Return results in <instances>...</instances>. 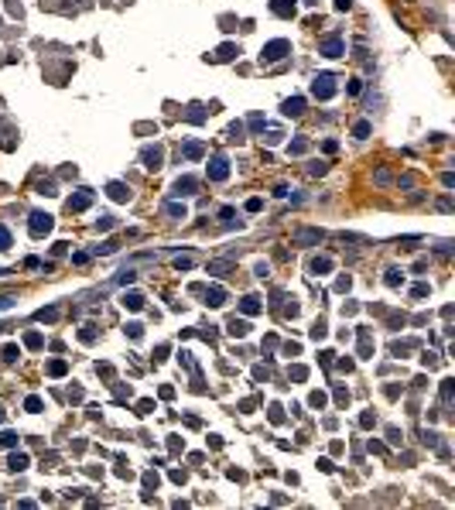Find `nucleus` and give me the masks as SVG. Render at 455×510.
Returning <instances> with one entry per match:
<instances>
[{
  "instance_id": "1",
  "label": "nucleus",
  "mask_w": 455,
  "mask_h": 510,
  "mask_svg": "<svg viewBox=\"0 0 455 510\" xmlns=\"http://www.w3.org/2000/svg\"><path fill=\"white\" fill-rule=\"evenodd\" d=\"M284 55H291V41L287 38H274L264 45V52H260V62H277L284 59Z\"/></svg>"
},
{
  "instance_id": "2",
  "label": "nucleus",
  "mask_w": 455,
  "mask_h": 510,
  "mask_svg": "<svg viewBox=\"0 0 455 510\" xmlns=\"http://www.w3.org/2000/svg\"><path fill=\"white\" fill-rule=\"evenodd\" d=\"M332 93H336V76H332V72H322V76L312 79V96L329 99Z\"/></svg>"
},
{
  "instance_id": "3",
  "label": "nucleus",
  "mask_w": 455,
  "mask_h": 510,
  "mask_svg": "<svg viewBox=\"0 0 455 510\" xmlns=\"http://www.w3.org/2000/svg\"><path fill=\"white\" fill-rule=\"evenodd\" d=\"M52 226H55V216H48V213H31V223H28L31 236H45V233H52Z\"/></svg>"
},
{
  "instance_id": "4",
  "label": "nucleus",
  "mask_w": 455,
  "mask_h": 510,
  "mask_svg": "<svg viewBox=\"0 0 455 510\" xmlns=\"http://www.w3.org/2000/svg\"><path fill=\"white\" fill-rule=\"evenodd\" d=\"M140 161H144V168H147V172H158V168H161V161H165V151H161L158 144H147V147L140 151Z\"/></svg>"
},
{
  "instance_id": "5",
  "label": "nucleus",
  "mask_w": 455,
  "mask_h": 510,
  "mask_svg": "<svg viewBox=\"0 0 455 510\" xmlns=\"http://www.w3.org/2000/svg\"><path fill=\"white\" fill-rule=\"evenodd\" d=\"M209 178H212V182H226L229 178V161L223 154L209 157Z\"/></svg>"
},
{
  "instance_id": "6",
  "label": "nucleus",
  "mask_w": 455,
  "mask_h": 510,
  "mask_svg": "<svg viewBox=\"0 0 455 510\" xmlns=\"http://www.w3.org/2000/svg\"><path fill=\"white\" fill-rule=\"evenodd\" d=\"M89 202H93V192H89V189H76V192L69 196V202H65V209H69V213H82Z\"/></svg>"
},
{
  "instance_id": "7",
  "label": "nucleus",
  "mask_w": 455,
  "mask_h": 510,
  "mask_svg": "<svg viewBox=\"0 0 455 510\" xmlns=\"http://www.w3.org/2000/svg\"><path fill=\"white\" fill-rule=\"evenodd\" d=\"M319 52H322L325 59H339V55H346V45H342V38H336V35H332V38L322 41V48H319Z\"/></svg>"
},
{
  "instance_id": "8",
  "label": "nucleus",
  "mask_w": 455,
  "mask_h": 510,
  "mask_svg": "<svg viewBox=\"0 0 455 510\" xmlns=\"http://www.w3.org/2000/svg\"><path fill=\"white\" fill-rule=\"evenodd\" d=\"M195 189H199V178H192V175H185V178H178L175 182V196H195Z\"/></svg>"
},
{
  "instance_id": "9",
  "label": "nucleus",
  "mask_w": 455,
  "mask_h": 510,
  "mask_svg": "<svg viewBox=\"0 0 455 510\" xmlns=\"http://www.w3.org/2000/svg\"><path fill=\"white\" fill-rule=\"evenodd\" d=\"M294 243H298V247H308V243H322V230H298V233H294Z\"/></svg>"
},
{
  "instance_id": "10",
  "label": "nucleus",
  "mask_w": 455,
  "mask_h": 510,
  "mask_svg": "<svg viewBox=\"0 0 455 510\" xmlns=\"http://www.w3.org/2000/svg\"><path fill=\"white\" fill-rule=\"evenodd\" d=\"M106 192H110V199H113V202H127V199H130V189H127L123 182H110V185H106Z\"/></svg>"
},
{
  "instance_id": "11",
  "label": "nucleus",
  "mask_w": 455,
  "mask_h": 510,
  "mask_svg": "<svg viewBox=\"0 0 455 510\" xmlns=\"http://www.w3.org/2000/svg\"><path fill=\"white\" fill-rule=\"evenodd\" d=\"M294 4H298V0H270V11H274L277 18H291V14H294Z\"/></svg>"
},
{
  "instance_id": "12",
  "label": "nucleus",
  "mask_w": 455,
  "mask_h": 510,
  "mask_svg": "<svg viewBox=\"0 0 455 510\" xmlns=\"http://www.w3.org/2000/svg\"><path fill=\"white\" fill-rule=\"evenodd\" d=\"M240 312H243V315H257V312H264V305H260L257 294H247V298L240 301Z\"/></svg>"
},
{
  "instance_id": "13",
  "label": "nucleus",
  "mask_w": 455,
  "mask_h": 510,
  "mask_svg": "<svg viewBox=\"0 0 455 510\" xmlns=\"http://www.w3.org/2000/svg\"><path fill=\"white\" fill-rule=\"evenodd\" d=\"M301 113H305V99L301 96L284 99V117H301Z\"/></svg>"
},
{
  "instance_id": "14",
  "label": "nucleus",
  "mask_w": 455,
  "mask_h": 510,
  "mask_svg": "<svg viewBox=\"0 0 455 510\" xmlns=\"http://www.w3.org/2000/svg\"><path fill=\"white\" fill-rule=\"evenodd\" d=\"M206 301L212 305V308H219V305H226V291H223L219 284H212V288L206 291Z\"/></svg>"
},
{
  "instance_id": "15",
  "label": "nucleus",
  "mask_w": 455,
  "mask_h": 510,
  "mask_svg": "<svg viewBox=\"0 0 455 510\" xmlns=\"http://www.w3.org/2000/svg\"><path fill=\"white\" fill-rule=\"evenodd\" d=\"M123 308L140 312V308H144V294H140V291H127V294H123Z\"/></svg>"
},
{
  "instance_id": "16",
  "label": "nucleus",
  "mask_w": 455,
  "mask_h": 510,
  "mask_svg": "<svg viewBox=\"0 0 455 510\" xmlns=\"http://www.w3.org/2000/svg\"><path fill=\"white\" fill-rule=\"evenodd\" d=\"M7 469H11V472H24V469H28V455H24V452H14V455L7 459Z\"/></svg>"
},
{
  "instance_id": "17",
  "label": "nucleus",
  "mask_w": 455,
  "mask_h": 510,
  "mask_svg": "<svg viewBox=\"0 0 455 510\" xmlns=\"http://www.w3.org/2000/svg\"><path fill=\"white\" fill-rule=\"evenodd\" d=\"M229 335H236V339H243V335L250 332V325L243 322V318H229V329H226Z\"/></svg>"
},
{
  "instance_id": "18",
  "label": "nucleus",
  "mask_w": 455,
  "mask_h": 510,
  "mask_svg": "<svg viewBox=\"0 0 455 510\" xmlns=\"http://www.w3.org/2000/svg\"><path fill=\"white\" fill-rule=\"evenodd\" d=\"M236 55H240V48H236V45H223L212 59H216V62H229V59H236Z\"/></svg>"
},
{
  "instance_id": "19",
  "label": "nucleus",
  "mask_w": 455,
  "mask_h": 510,
  "mask_svg": "<svg viewBox=\"0 0 455 510\" xmlns=\"http://www.w3.org/2000/svg\"><path fill=\"white\" fill-rule=\"evenodd\" d=\"M35 318H38V322H55V318H58V305H48V308H38V312H35Z\"/></svg>"
},
{
  "instance_id": "20",
  "label": "nucleus",
  "mask_w": 455,
  "mask_h": 510,
  "mask_svg": "<svg viewBox=\"0 0 455 510\" xmlns=\"http://www.w3.org/2000/svg\"><path fill=\"white\" fill-rule=\"evenodd\" d=\"M165 213H168L171 219H185L189 213H185V206L182 202H165Z\"/></svg>"
},
{
  "instance_id": "21",
  "label": "nucleus",
  "mask_w": 455,
  "mask_h": 510,
  "mask_svg": "<svg viewBox=\"0 0 455 510\" xmlns=\"http://www.w3.org/2000/svg\"><path fill=\"white\" fill-rule=\"evenodd\" d=\"M202 151H206V147H202L199 140H189V144H185V157H189V161H199Z\"/></svg>"
},
{
  "instance_id": "22",
  "label": "nucleus",
  "mask_w": 455,
  "mask_h": 510,
  "mask_svg": "<svg viewBox=\"0 0 455 510\" xmlns=\"http://www.w3.org/2000/svg\"><path fill=\"white\" fill-rule=\"evenodd\" d=\"M325 271H332V260L329 257H315L312 260V274H325Z\"/></svg>"
},
{
  "instance_id": "23",
  "label": "nucleus",
  "mask_w": 455,
  "mask_h": 510,
  "mask_svg": "<svg viewBox=\"0 0 455 510\" xmlns=\"http://www.w3.org/2000/svg\"><path fill=\"white\" fill-rule=\"evenodd\" d=\"M18 356H21V350H18V346H14V343L0 350V360H4V363H18Z\"/></svg>"
},
{
  "instance_id": "24",
  "label": "nucleus",
  "mask_w": 455,
  "mask_h": 510,
  "mask_svg": "<svg viewBox=\"0 0 455 510\" xmlns=\"http://www.w3.org/2000/svg\"><path fill=\"white\" fill-rule=\"evenodd\" d=\"M65 370H69L65 360H52V363H48V373H52V377H65Z\"/></svg>"
},
{
  "instance_id": "25",
  "label": "nucleus",
  "mask_w": 455,
  "mask_h": 510,
  "mask_svg": "<svg viewBox=\"0 0 455 510\" xmlns=\"http://www.w3.org/2000/svg\"><path fill=\"white\" fill-rule=\"evenodd\" d=\"M0 445H4V449H14V445H18V432H11V428L0 432Z\"/></svg>"
},
{
  "instance_id": "26",
  "label": "nucleus",
  "mask_w": 455,
  "mask_h": 510,
  "mask_svg": "<svg viewBox=\"0 0 455 510\" xmlns=\"http://www.w3.org/2000/svg\"><path fill=\"white\" fill-rule=\"evenodd\" d=\"M24 411L38 414V411H41V397H35V394H31V397H28V401H24Z\"/></svg>"
},
{
  "instance_id": "27",
  "label": "nucleus",
  "mask_w": 455,
  "mask_h": 510,
  "mask_svg": "<svg viewBox=\"0 0 455 510\" xmlns=\"http://www.w3.org/2000/svg\"><path fill=\"white\" fill-rule=\"evenodd\" d=\"M353 137H370V123H366V120H360V123H356V127H353Z\"/></svg>"
},
{
  "instance_id": "28",
  "label": "nucleus",
  "mask_w": 455,
  "mask_h": 510,
  "mask_svg": "<svg viewBox=\"0 0 455 510\" xmlns=\"http://www.w3.org/2000/svg\"><path fill=\"white\" fill-rule=\"evenodd\" d=\"M123 332L130 335V339H140V335H144V325H140V322H130V325H127Z\"/></svg>"
},
{
  "instance_id": "29",
  "label": "nucleus",
  "mask_w": 455,
  "mask_h": 510,
  "mask_svg": "<svg viewBox=\"0 0 455 510\" xmlns=\"http://www.w3.org/2000/svg\"><path fill=\"white\" fill-rule=\"evenodd\" d=\"M229 267H233L229 260H212V264H209V271H212V274H223V271H229Z\"/></svg>"
},
{
  "instance_id": "30",
  "label": "nucleus",
  "mask_w": 455,
  "mask_h": 510,
  "mask_svg": "<svg viewBox=\"0 0 455 510\" xmlns=\"http://www.w3.org/2000/svg\"><path fill=\"white\" fill-rule=\"evenodd\" d=\"M14 301H18V294H0V312L14 308Z\"/></svg>"
},
{
  "instance_id": "31",
  "label": "nucleus",
  "mask_w": 455,
  "mask_h": 510,
  "mask_svg": "<svg viewBox=\"0 0 455 510\" xmlns=\"http://www.w3.org/2000/svg\"><path fill=\"white\" fill-rule=\"evenodd\" d=\"M383 281H387L390 288H397L400 281H404V274H400V271H387V277H383Z\"/></svg>"
},
{
  "instance_id": "32",
  "label": "nucleus",
  "mask_w": 455,
  "mask_h": 510,
  "mask_svg": "<svg viewBox=\"0 0 455 510\" xmlns=\"http://www.w3.org/2000/svg\"><path fill=\"white\" fill-rule=\"evenodd\" d=\"M308 404H312V408H325V394H322V391H315L312 397H308Z\"/></svg>"
},
{
  "instance_id": "33",
  "label": "nucleus",
  "mask_w": 455,
  "mask_h": 510,
  "mask_svg": "<svg viewBox=\"0 0 455 510\" xmlns=\"http://www.w3.org/2000/svg\"><path fill=\"white\" fill-rule=\"evenodd\" d=\"M24 343H28L31 350H41V335L38 332H28V335H24Z\"/></svg>"
},
{
  "instance_id": "34",
  "label": "nucleus",
  "mask_w": 455,
  "mask_h": 510,
  "mask_svg": "<svg viewBox=\"0 0 455 510\" xmlns=\"http://www.w3.org/2000/svg\"><path fill=\"white\" fill-rule=\"evenodd\" d=\"M7 247H11V230L0 226V250H7Z\"/></svg>"
},
{
  "instance_id": "35",
  "label": "nucleus",
  "mask_w": 455,
  "mask_h": 510,
  "mask_svg": "<svg viewBox=\"0 0 455 510\" xmlns=\"http://www.w3.org/2000/svg\"><path fill=\"white\" fill-rule=\"evenodd\" d=\"M229 140H243V123H233L229 127Z\"/></svg>"
},
{
  "instance_id": "36",
  "label": "nucleus",
  "mask_w": 455,
  "mask_h": 510,
  "mask_svg": "<svg viewBox=\"0 0 455 510\" xmlns=\"http://www.w3.org/2000/svg\"><path fill=\"white\" fill-rule=\"evenodd\" d=\"M175 267H178V271H189V267H192V257H189V254H185V257H175Z\"/></svg>"
},
{
  "instance_id": "37",
  "label": "nucleus",
  "mask_w": 455,
  "mask_h": 510,
  "mask_svg": "<svg viewBox=\"0 0 455 510\" xmlns=\"http://www.w3.org/2000/svg\"><path fill=\"white\" fill-rule=\"evenodd\" d=\"M133 277H137V274H133V271H120V277H116V281H120V284L127 288V284H133Z\"/></svg>"
},
{
  "instance_id": "38",
  "label": "nucleus",
  "mask_w": 455,
  "mask_h": 510,
  "mask_svg": "<svg viewBox=\"0 0 455 510\" xmlns=\"http://www.w3.org/2000/svg\"><path fill=\"white\" fill-rule=\"evenodd\" d=\"M79 339H82V343H93V339H96V332H93V325H86V329H82V332H79Z\"/></svg>"
},
{
  "instance_id": "39",
  "label": "nucleus",
  "mask_w": 455,
  "mask_h": 510,
  "mask_svg": "<svg viewBox=\"0 0 455 510\" xmlns=\"http://www.w3.org/2000/svg\"><path fill=\"white\" fill-rule=\"evenodd\" d=\"M305 377H308L305 367H291V380H305Z\"/></svg>"
},
{
  "instance_id": "40",
  "label": "nucleus",
  "mask_w": 455,
  "mask_h": 510,
  "mask_svg": "<svg viewBox=\"0 0 455 510\" xmlns=\"http://www.w3.org/2000/svg\"><path fill=\"white\" fill-rule=\"evenodd\" d=\"M96 230H113V216H103L96 223Z\"/></svg>"
},
{
  "instance_id": "41",
  "label": "nucleus",
  "mask_w": 455,
  "mask_h": 510,
  "mask_svg": "<svg viewBox=\"0 0 455 510\" xmlns=\"http://www.w3.org/2000/svg\"><path fill=\"white\" fill-rule=\"evenodd\" d=\"M202 117H206V113H202V106H192V113H189V120H195V123H202Z\"/></svg>"
},
{
  "instance_id": "42",
  "label": "nucleus",
  "mask_w": 455,
  "mask_h": 510,
  "mask_svg": "<svg viewBox=\"0 0 455 510\" xmlns=\"http://www.w3.org/2000/svg\"><path fill=\"white\" fill-rule=\"evenodd\" d=\"M305 147H308V144H305V140H291V154H301Z\"/></svg>"
},
{
  "instance_id": "43",
  "label": "nucleus",
  "mask_w": 455,
  "mask_h": 510,
  "mask_svg": "<svg viewBox=\"0 0 455 510\" xmlns=\"http://www.w3.org/2000/svg\"><path fill=\"white\" fill-rule=\"evenodd\" d=\"M441 397H445V401H452V380H445V384H441Z\"/></svg>"
},
{
  "instance_id": "44",
  "label": "nucleus",
  "mask_w": 455,
  "mask_h": 510,
  "mask_svg": "<svg viewBox=\"0 0 455 510\" xmlns=\"http://www.w3.org/2000/svg\"><path fill=\"white\" fill-rule=\"evenodd\" d=\"M250 130H264V117H250Z\"/></svg>"
},
{
  "instance_id": "45",
  "label": "nucleus",
  "mask_w": 455,
  "mask_h": 510,
  "mask_svg": "<svg viewBox=\"0 0 455 510\" xmlns=\"http://www.w3.org/2000/svg\"><path fill=\"white\" fill-rule=\"evenodd\" d=\"M308 335H312V339H325V325H315Z\"/></svg>"
},
{
  "instance_id": "46",
  "label": "nucleus",
  "mask_w": 455,
  "mask_h": 510,
  "mask_svg": "<svg viewBox=\"0 0 455 510\" xmlns=\"http://www.w3.org/2000/svg\"><path fill=\"white\" fill-rule=\"evenodd\" d=\"M144 486H147V490H151V486H158V476H154V472H147V476H144Z\"/></svg>"
},
{
  "instance_id": "47",
  "label": "nucleus",
  "mask_w": 455,
  "mask_h": 510,
  "mask_svg": "<svg viewBox=\"0 0 455 510\" xmlns=\"http://www.w3.org/2000/svg\"><path fill=\"white\" fill-rule=\"evenodd\" d=\"M253 271H257V277H267V274H270V267H267V264H257Z\"/></svg>"
},
{
  "instance_id": "48",
  "label": "nucleus",
  "mask_w": 455,
  "mask_h": 510,
  "mask_svg": "<svg viewBox=\"0 0 455 510\" xmlns=\"http://www.w3.org/2000/svg\"><path fill=\"white\" fill-rule=\"evenodd\" d=\"M411 294H414V298H424V294H428V284H417V288H414Z\"/></svg>"
},
{
  "instance_id": "49",
  "label": "nucleus",
  "mask_w": 455,
  "mask_h": 510,
  "mask_svg": "<svg viewBox=\"0 0 455 510\" xmlns=\"http://www.w3.org/2000/svg\"><path fill=\"white\" fill-rule=\"evenodd\" d=\"M336 7H339V11H349V7H353V0H336Z\"/></svg>"
},
{
  "instance_id": "50",
  "label": "nucleus",
  "mask_w": 455,
  "mask_h": 510,
  "mask_svg": "<svg viewBox=\"0 0 455 510\" xmlns=\"http://www.w3.org/2000/svg\"><path fill=\"white\" fill-rule=\"evenodd\" d=\"M0 421H4V411H0Z\"/></svg>"
}]
</instances>
